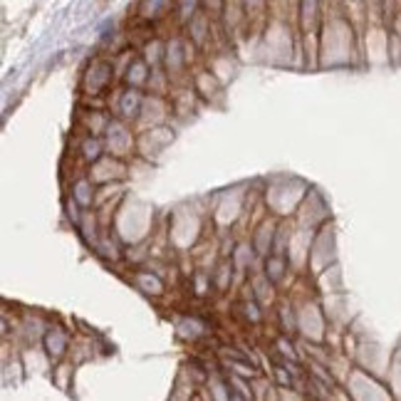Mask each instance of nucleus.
<instances>
[{"label": "nucleus", "instance_id": "1", "mask_svg": "<svg viewBox=\"0 0 401 401\" xmlns=\"http://www.w3.org/2000/svg\"><path fill=\"white\" fill-rule=\"evenodd\" d=\"M171 8V0H141V15L144 18H161Z\"/></svg>", "mask_w": 401, "mask_h": 401}]
</instances>
